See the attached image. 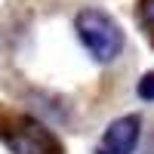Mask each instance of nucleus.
I'll return each instance as SVG.
<instances>
[{"label": "nucleus", "mask_w": 154, "mask_h": 154, "mask_svg": "<svg viewBox=\"0 0 154 154\" xmlns=\"http://www.w3.org/2000/svg\"><path fill=\"white\" fill-rule=\"evenodd\" d=\"M77 37L86 46V53L96 62H114L123 53V31L108 12L102 9H83L77 16Z\"/></svg>", "instance_id": "nucleus-1"}, {"label": "nucleus", "mask_w": 154, "mask_h": 154, "mask_svg": "<svg viewBox=\"0 0 154 154\" xmlns=\"http://www.w3.org/2000/svg\"><path fill=\"white\" fill-rule=\"evenodd\" d=\"M6 145L12 154H59L56 139L31 120H25V123H19V130H12L6 136Z\"/></svg>", "instance_id": "nucleus-2"}, {"label": "nucleus", "mask_w": 154, "mask_h": 154, "mask_svg": "<svg viewBox=\"0 0 154 154\" xmlns=\"http://www.w3.org/2000/svg\"><path fill=\"white\" fill-rule=\"evenodd\" d=\"M139 130H142V120L136 114H126V117L114 120L105 130V148L108 154H133L136 142H139Z\"/></svg>", "instance_id": "nucleus-3"}, {"label": "nucleus", "mask_w": 154, "mask_h": 154, "mask_svg": "<svg viewBox=\"0 0 154 154\" xmlns=\"http://www.w3.org/2000/svg\"><path fill=\"white\" fill-rule=\"evenodd\" d=\"M139 22H142V28L154 40V0H142V6H139Z\"/></svg>", "instance_id": "nucleus-4"}, {"label": "nucleus", "mask_w": 154, "mask_h": 154, "mask_svg": "<svg viewBox=\"0 0 154 154\" xmlns=\"http://www.w3.org/2000/svg\"><path fill=\"white\" fill-rule=\"evenodd\" d=\"M136 93H139V99H145V102H154V71H148V74L142 77V80H139Z\"/></svg>", "instance_id": "nucleus-5"}]
</instances>
